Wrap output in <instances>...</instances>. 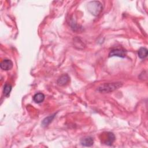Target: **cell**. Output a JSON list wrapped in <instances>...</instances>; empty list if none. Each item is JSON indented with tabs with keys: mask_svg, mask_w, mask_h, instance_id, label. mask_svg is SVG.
Masks as SVG:
<instances>
[{
	"mask_svg": "<svg viewBox=\"0 0 148 148\" xmlns=\"http://www.w3.org/2000/svg\"><path fill=\"white\" fill-rule=\"evenodd\" d=\"M87 9L94 16H98L102 11V5L99 1H91L87 4Z\"/></svg>",
	"mask_w": 148,
	"mask_h": 148,
	"instance_id": "cell-2",
	"label": "cell"
},
{
	"mask_svg": "<svg viewBox=\"0 0 148 148\" xmlns=\"http://www.w3.org/2000/svg\"><path fill=\"white\" fill-rule=\"evenodd\" d=\"M12 90V86L10 84L7 83L4 86V94L6 97H9Z\"/></svg>",
	"mask_w": 148,
	"mask_h": 148,
	"instance_id": "cell-10",
	"label": "cell"
},
{
	"mask_svg": "<svg viewBox=\"0 0 148 148\" xmlns=\"http://www.w3.org/2000/svg\"><path fill=\"white\" fill-rule=\"evenodd\" d=\"M33 100L36 103H41L45 100V95L43 93H37L34 95Z\"/></svg>",
	"mask_w": 148,
	"mask_h": 148,
	"instance_id": "cell-8",
	"label": "cell"
},
{
	"mask_svg": "<svg viewBox=\"0 0 148 148\" xmlns=\"http://www.w3.org/2000/svg\"><path fill=\"white\" fill-rule=\"evenodd\" d=\"M70 81V77L68 75H63L57 80V83L59 86H65Z\"/></svg>",
	"mask_w": 148,
	"mask_h": 148,
	"instance_id": "cell-7",
	"label": "cell"
},
{
	"mask_svg": "<svg viewBox=\"0 0 148 148\" xmlns=\"http://www.w3.org/2000/svg\"><path fill=\"white\" fill-rule=\"evenodd\" d=\"M106 136V139L104 140V143L108 145H111L115 139V136L112 132H106L105 134Z\"/></svg>",
	"mask_w": 148,
	"mask_h": 148,
	"instance_id": "cell-6",
	"label": "cell"
},
{
	"mask_svg": "<svg viewBox=\"0 0 148 148\" xmlns=\"http://www.w3.org/2000/svg\"><path fill=\"white\" fill-rule=\"evenodd\" d=\"M121 86L122 83L120 82L104 83L98 87V91L101 93H109L120 88Z\"/></svg>",
	"mask_w": 148,
	"mask_h": 148,
	"instance_id": "cell-1",
	"label": "cell"
},
{
	"mask_svg": "<svg viewBox=\"0 0 148 148\" xmlns=\"http://www.w3.org/2000/svg\"><path fill=\"white\" fill-rule=\"evenodd\" d=\"M94 140L91 136H87L83 138L80 140V143L84 146H91L93 145Z\"/></svg>",
	"mask_w": 148,
	"mask_h": 148,
	"instance_id": "cell-5",
	"label": "cell"
},
{
	"mask_svg": "<svg viewBox=\"0 0 148 148\" xmlns=\"http://www.w3.org/2000/svg\"><path fill=\"white\" fill-rule=\"evenodd\" d=\"M55 115H52V116H50L47 117L46 118H45V119L43 120V121H42V125H44V126L48 125L50 123H51L52 121L53 120V119H54V117H55Z\"/></svg>",
	"mask_w": 148,
	"mask_h": 148,
	"instance_id": "cell-11",
	"label": "cell"
},
{
	"mask_svg": "<svg viewBox=\"0 0 148 148\" xmlns=\"http://www.w3.org/2000/svg\"><path fill=\"white\" fill-rule=\"evenodd\" d=\"M138 55L140 59H145L147 56V49L145 48H141L139 49Z\"/></svg>",
	"mask_w": 148,
	"mask_h": 148,
	"instance_id": "cell-9",
	"label": "cell"
},
{
	"mask_svg": "<svg viewBox=\"0 0 148 148\" xmlns=\"http://www.w3.org/2000/svg\"><path fill=\"white\" fill-rule=\"evenodd\" d=\"M125 55H126V52L124 49H112V50H110V52L109 54V57L116 56V57L124 58L125 57Z\"/></svg>",
	"mask_w": 148,
	"mask_h": 148,
	"instance_id": "cell-3",
	"label": "cell"
},
{
	"mask_svg": "<svg viewBox=\"0 0 148 148\" xmlns=\"http://www.w3.org/2000/svg\"><path fill=\"white\" fill-rule=\"evenodd\" d=\"M1 68L5 71H8L12 68L13 67V63L11 60L5 59L4 60L0 65Z\"/></svg>",
	"mask_w": 148,
	"mask_h": 148,
	"instance_id": "cell-4",
	"label": "cell"
}]
</instances>
